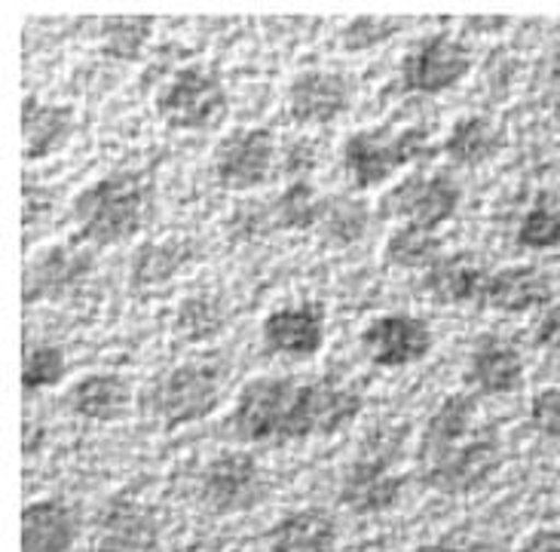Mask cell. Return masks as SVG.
I'll use <instances>...</instances> for the list:
<instances>
[{"label":"cell","mask_w":560,"mask_h":552,"mask_svg":"<svg viewBox=\"0 0 560 552\" xmlns=\"http://www.w3.org/2000/svg\"><path fill=\"white\" fill-rule=\"evenodd\" d=\"M230 427L243 442H291L313 436L310 383L255 378L240 390Z\"/></svg>","instance_id":"1"},{"label":"cell","mask_w":560,"mask_h":552,"mask_svg":"<svg viewBox=\"0 0 560 552\" xmlns=\"http://www.w3.org/2000/svg\"><path fill=\"white\" fill-rule=\"evenodd\" d=\"M74 221L83 240L98 245H117L144 225L148 187L136 175H105L74 197Z\"/></svg>","instance_id":"2"},{"label":"cell","mask_w":560,"mask_h":552,"mask_svg":"<svg viewBox=\"0 0 560 552\" xmlns=\"http://www.w3.org/2000/svg\"><path fill=\"white\" fill-rule=\"evenodd\" d=\"M432 157H435V145L420 126H408L395 136H386L383 129H362L352 133L343 145V166L352 187L359 191L377 187L386 179H393L401 166Z\"/></svg>","instance_id":"3"},{"label":"cell","mask_w":560,"mask_h":552,"mask_svg":"<svg viewBox=\"0 0 560 552\" xmlns=\"http://www.w3.org/2000/svg\"><path fill=\"white\" fill-rule=\"evenodd\" d=\"M398 436L395 433H380L359 451L355 463L349 467L343 488H340V504L359 513H383L398 501L405 488V479L395 473V458H398Z\"/></svg>","instance_id":"4"},{"label":"cell","mask_w":560,"mask_h":552,"mask_svg":"<svg viewBox=\"0 0 560 552\" xmlns=\"http://www.w3.org/2000/svg\"><path fill=\"white\" fill-rule=\"evenodd\" d=\"M156 111L172 129H214L228 114V90L212 71L190 65L163 87Z\"/></svg>","instance_id":"5"},{"label":"cell","mask_w":560,"mask_h":552,"mask_svg":"<svg viewBox=\"0 0 560 552\" xmlns=\"http://www.w3.org/2000/svg\"><path fill=\"white\" fill-rule=\"evenodd\" d=\"M221 402V378L212 366H178L153 383L151 409L168 429L194 424Z\"/></svg>","instance_id":"6"},{"label":"cell","mask_w":560,"mask_h":552,"mask_svg":"<svg viewBox=\"0 0 560 552\" xmlns=\"http://www.w3.org/2000/svg\"><path fill=\"white\" fill-rule=\"evenodd\" d=\"M459 187L447 175H410L383 197L380 209L386 218H405V225L435 230L451 221L459 209Z\"/></svg>","instance_id":"7"},{"label":"cell","mask_w":560,"mask_h":552,"mask_svg":"<svg viewBox=\"0 0 560 552\" xmlns=\"http://www.w3.org/2000/svg\"><path fill=\"white\" fill-rule=\"evenodd\" d=\"M276 163V138L264 126L230 133L214 151V179L224 191H252L270 179Z\"/></svg>","instance_id":"8"},{"label":"cell","mask_w":560,"mask_h":552,"mask_svg":"<svg viewBox=\"0 0 560 552\" xmlns=\"http://www.w3.org/2000/svg\"><path fill=\"white\" fill-rule=\"evenodd\" d=\"M267 497V479L252 455L233 451L214 458L202 473V504L212 513H245Z\"/></svg>","instance_id":"9"},{"label":"cell","mask_w":560,"mask_h":552,"mask_svg":"<svg viewBox=\"0 0 560 552\" xmlns=\"http://www.w3.org/2000/svg\"><path fill=\"white\" fill-rule=\"evenodd\" d=\"M471 53L454 41L451 34H432L429 41L410 49L401 65V83L408 92H435L454 90L463 77L469 74Z\"/></svg>","instance_id":"10"},{"label":"cell","mask_w":560,"mask_h":552,"mask_svg":"<svg viewBox=\"0 0 560 552\" xmlns=\"http://www.w3.org/2000/svg\"><path fill=\"white\" fill-rule=\"evenodd\" d=\"M362 347L374 366H413L432 350V329L429 322L408 313H386L368 322V329L362 332Z\"/></svg>","instance_id":"11"},{"label":"cell","mask_w":560,"mask_h":552,"mask_svg":"<svg viewBox=\"0 0 560 552\" xmlns=\"http://www.w3.org/2000/svg\"><path fill=\"white\" fill-rule=\"evenodd\" d=\"M264 344L282 356H316L328 335V313L316 301L279 307L264 320Z\"/></svg>","instance_id":"12"},{"label":"cell","mask_w":560,"mask_h":552,"mask_svg":"<svg viewBox=\"0 0 560 552\" xmlns=\"http://www.w3.org/2000/svg\"><path fill=\"white\" fill-rule=\"evenodd\" d=\"M352 83L337 71H303L288 87V111L303 126L337 120L352 105Z\"/></svg>","instance_id":"13"},{"label":"cell","mask_w":560,"mask_h":552,"mask_svg":"<svg viewBox=\"0 0 560 552\" xmlns=\"http://www.w3.org/2000/svg\"><path fill=\"white\" fill-rule=\"evenodd\" d=\"M500 460V445L493 436H471L469 442L454 448L447 458H441L432 467H423L425 482L439 491H469L478 482H485L487 475L493 473Z\"/></svg>","instance_id":"14"},{"label":"cell","mask_w":560,"mask_h":552,"mask_svg":"<svg viewBox=\"0 0 560 552\" xmlns=\"http://www.w3.org/2000/svg\"><path fill=\"white\" fill-rule=\"evenodd\" d=\"M475 421H478V405L469 393H454L439 405V412L432 414V421L425 424L423 442H420V460L423 467L439 463L447 458L454 448L469 442L475 433Z\"/></svg>","instance_id":"15"},{"label":"cell","mask_w":560,"mask_h":552,"mask_svg":"<svg viewBox=\"0 0 560 552\" xmlns=\"http://www.w3.org/2000/svg\"><path fill=\"white\" fill-rule=\"evenodd\" d=\"M90 255L86 252H74L68 245H52L46 249L40 258L34 261L25 274V304L34 301H46V298H59L65 291L83 283V276L90 274Z\"/></svg>","instance_id":"16"},{"label":"cell","mask_w":560,"mask_h":552,"mask_svg":"<svg viewBox=\"0 0 560 552\" xmlns=\"http://www.w3.org/2000/svg\"><path fill=\"white\" fill-rule=\"evenodd\" d=\"M524 356L497 337H485L469 356V368H466V381L481 390L487 396H505L515 393L524 383Z\"/></svg>","instance_id":"17"},{"label":"cell","mask_w":560,"mask_h":552,"mask_svg":"<svg viewBox=\"0 0 560 552\" xmlns=\"http://www.w3.org/2000/svg\"><path fill=\"white\" fill-rule=\"evenodd\" d=\"M490 276L485 267L475 261L469 252L456 255H441L429 271H425V291L439 304H481Z\"/></svg>","instance_id":"18"},{"label":"cell","mask_w":560,"mask_h":552,"mask_svg":"<svg viewBox=\"0 0 560 552\" xmlns=\"http://www.w3.org/2000/svg\"><path fill=\"white\" fill-rule=\"evenodd\" d=\"M548 301H551V279L533 264H517L487 279L481 304L502 313H527L536 307H548Z\"/></svg>","instance_id":"19"},{"label":"cell","mask_w":560,"mask_h":552,"mask_svg":"<svg viewBox=\"0 0 560 552\" xmlns=\"http://www.w3.org/2000/svg\"><path fill=\"white\" fill-rule=\"evenodd\" d=\"M77 540V519L61 501H37L22 513V552H68Z\"/></svg>","instance_id":"20"},{"label":"cell","mask_w":560,"mask_h":552,"mask_svg":"<svg viewBox=\"0 0 560 552\" xmlns=\"http://www.w3.org/2000/svg\"><path fill=\"white\" fill-rule=\"evenodd\" d=\"M337 521L325 509L291 513L267 537V552H334Z\"/></svg>","instance_id":"21"},{"label":"cell","mask_w":560,"mask_h":552,"mask_svg":"<svg viewBox=\"0 0 560 552\" xmlns=\"http://www.w3.org/2000/svg\"><path fill=\"white\" fill-rule=\"evenodd\" d=\"M74 129V114L65 105H44L25 99L22 105V151L25 160H44L68 141Z\"/></svg>","instance_id":"22"},{"label":"cell","mask_w":560,"mask_h":552,"mask_svg":"<svg viewBox=\"0 0 560 552\" xmlns=\"http://www.w3.org/2000/svg\"><path fill=\"white\" fill-rule=\"evenodd\" d=\"M71 409L90 421H117L129 409V387L117 375H86L71 387Z\"/></svg>","instance_id":"23"},{"label":"cell","mask_w":560,"mask_h":552,"mask_svg":"<svg viewBox=\"0 0 560 552\" xmlns=\"http://www.w3.org/2000/svg\"><path fill=\"white\" fill-rule=\"evenodd\" d=\"M310 390H313V436L340 433L362 412V396L337 378L313 381Z\"/></svg>","instance_id":"24"},{"label":"cell","mask_w":560,"mask_h":552,"mask_svg":"<svg viewBox=\"0 0 560 552\" xmlns=\"http://www.w3.org/2000/svg\"><path fill=\"white\" fill-rule=\"evenodd\" d=\"M502 148V133L487 117H463L444 141V153L459 166H481Z\"/></svg>","instance_id":"25"},{"label":"cell","mask_w":560,"mask_h":552,"mask_svg":"<svg viewBox=\"0 0 560 552\" xmlns=\"http://www.w3.org/2000/svg\"><path fill=\"white\" fill-rule=\"evenodd\" d=\"M383 258L393 267H408V271L425 267L429 271L441 258V240L432 230L417 228V225H401L395 233H389Z\"/></svg>","instance_id":"26"},{"label":"cell","mask_w":560,"mask_h":552,"mask_svg":"<svg viewBox=\"0 0 560 552\" xmlns=\"http://www.w3.org/2000/svg\"><path fill=\"white\" fill-rule=\"evenodd\" d=\"M368 206L362 199H349V197H334L328 203H322V233L325 240L334 245H349L355 240H362V233L368 230Z\"/></svg>","instance_id":"27"},{"label":"cell","mask_w":560,"mask_h":552,"mask_svg":"<svg viewBox=\"0 0 560 552\" xmlns=\"http://www.w3.org/2000/svg\"><path fill=\"white\" fill-rule=\"evenodd\" d=\"M322 203L310 182H291L276 199V225L282 230H306L318 225Z\"/></svg>","instance_id":"28"},{"label":"cell","mask_w":560,"mask_h":552,"mask_svg":"<svg viewBox=\"0 0 560 552\" xmlns=\"http://www.w3.org/2000/svg\"><path fill=\"white\" fill-rule=\"evenodd\" d=\"M187 261V245L178 243H151L138 249L136 264H132V279L138 286H156L166 283Z\"/></svg>","instance_id":"29"},{"label":"cell","mask_w":560,"mask_h":552,"mask_svg":"<svg viewBox=\"0 0 560 552\" xmlns=\"http://www.w3.org/2000/svg\"><path fill=\"white\" fill-rule=\"evenodd\" d=\"M517 243L530 252H548L560 245V209H555L548 199H536L521 228H517Z\"/></svg>","instance_id":"30"},{"label":"cell","mask_w":560,"mask_h":552,"mask_svg":"<svg viewBox=\"0 0 560 552\" xmlns=\"http://www.w3.org/2000/svg\"><path fill=\"white\" fill-rule=\"evenodd\" d=\"M151 15H122L105 22V53L114 59L129 61L141 53V46L151 37Z\"/></svg>","instance_id":"31"},{"label":"cell","mask_w":560,"mask_h":552,"mask_svg":"<svg viewBox=\"0 0 560 552\" xmlns=\"http://www.w3.org/2000/svg\"><path fill=\"white\" fill-rule=\"evenodd\" d=\"M65 378V353L49 344H37L25 350L22 359V387L25 390H44Z\"/></svg>","instance_id":"32"},{"label":"cell","mask_w":560,"mask_h":552,"mask_svg":"<svg viewBox=\"0 0 560 552\" xmlns=\"http://www.w3.org/2000/svg\"><path fill=\"white\" fill-rule=\"evenodd\" d=\"M224 325V313L221 307L209 301V298H190L184 301V307L178 310V335L187 337V341H206L221 332Z\"/></svg>","instance_id":"33"},{"label":"cell","mask_w":560,"mask_h":552,"mask_svg":"<svg viewBox=\"0 0 560 552\" xmlns=\"http://www.w3.org/2000/svg\"><path fill=\"white\" fill-rule=\"evenodd\" d=\"M398 28H401L398 19H386V15H359V19H352V25H347V31H343V46L352 49V53H355V49H368V46L393 37Z\"/></svg>","instance_id":"34"},{"label":"cell","mask_w":560,"mask_h":552,"mask_svg":"<svg viewBox=\"0 0 560 552\" xmlns=\"http://www.w3.org/2000/svg\"><path fill=\"white\" fill-rule=\"evenodd\" d=\"M530 424L548 439H560V387H546L530 399Z\"/></svg>","instance_id":"35"},{"label":"cell","mask_w":560,"mask_h":552,"mask_svg":"<svg viewBox=\"0 0 560 552\" xmlns=\"http://www.w3.org/2000/svg\"><path fill=\"white\" fill-rule=\"evenodd\" d=\"M536 344H539V347H546V350L560 353V301L546 307L542 320H539V325H536Z\"/></svg>","instance_id":"36"},{"label":"cell","mask_w":560,"mask_h":552,"mask_svg":"<svg viewBox=\"0 0 560 552\" xmlns=\"http://www.w3.org/2000/svg\"><path fill=\"white\" fill-rule=\"evenodd\" d=\"M521 552H560V528H546L527 537V543L521 547Z\"/></svg>","instance_id":"37"},{"label":"cell","mask_w":560,"mask_h":552,"mask_svg":"<svg viewBox=\"0 0 560 552\" xmlns=\"http://www.w3.org/2000/svg\"><path fill=\"white\" fill-rule=\"evenodd\" d=\"M417 552H478L475 547H463V543H451V540H441V543H429L423 550Z\"/></svg>","instance_id":"38"}]
</instances>
